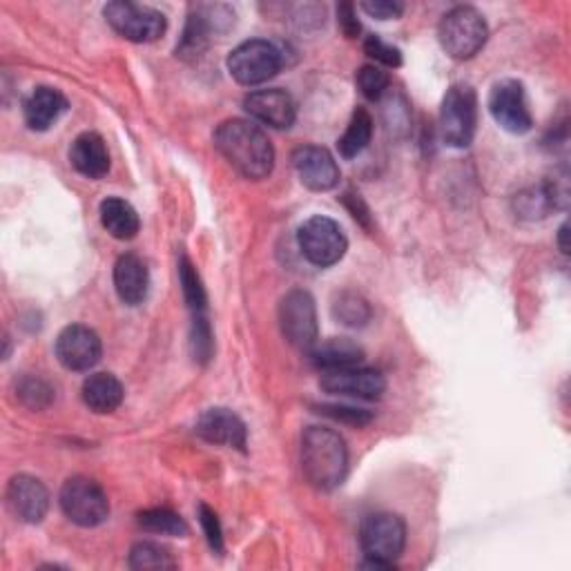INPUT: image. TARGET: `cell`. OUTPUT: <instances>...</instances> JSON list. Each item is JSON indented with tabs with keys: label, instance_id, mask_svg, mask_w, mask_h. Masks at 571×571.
<instances>
[{
	"label": "cell",
	"instance_id": "1",
	"mask_svg": "<svg viewBox=\"0 0 571 571\" xmlns=\"http://www.w3.org/2000/svg\"><path fill=\"white\" fill-rule=\"evenodd\" d=\"M214 148L235 167L241 177L250 182L266 179L275 167V148L266 132L259 125L231 119L214 132Z\"/></svg>",
	"mask_w": 571,
	"mask_h": 571
},
{
	"label": "cell",
	"instance_id": "2",
	"mask_svg": "<svg viewBox=\"0 0 571 571\" xmlns=\"http://www.w3.org/2000/svg\"><path fill=\"white\" fill-rule=\"evenodd\" d=\"M301 471L315 489H337L348 473L344 437L326 426L306 429L301 435Z\"/></svg>",
	"mask_w": 571,
	"mask_h": 571
},
{
	"label": "cell",
	"instance_id": "3",
	"mask_svg": "<svg viewBox=\"0 0 571 571\" xmlns=\"http://www.w3.org/2000/svg\"><path fill=\"white\" fill-rule=\"evenodd\" d=\"M437 38H440L443 50L456 59L467 61L473 59L489 38V27L485 16L475 8L460 5L447 12L437 27Z\"/></svg>",
	"mask_w": 571,
	"mask_h": 571
},
{
	"label": "cell",
	"instance_id": "4",
	"mask_svg": "<svg viewBox=\"0 0 571 571\" xmlns=\"http://www.w3.org/2000/svg\"><path fill=\"white\" fill-rule=\"evenodd\" d=\"M360 545L367 558L386 564H395L407 545V524L395 513L367 516L360 526Z\"/></svg>",
	"mask_w": 571,
	"mask_h": 571
},
{
	"label": "cell",
	"instance_id": "5",
	"mask_svg": "<svg viewBox=\"0 0 571 571\" xmlns=\"http://www.w3.org/2000/svg\"><path fill=\"white\" fill-rule=\"evenodd\" d=\"M477 127V97L471 85L458 83L445 95L440 108V135L451 148L471 146Z\"/></svg>",
	"mask_w": 571,
	"mask_h": 571
},
{
	"label": "cell",
	"instance_id": "6",
	"mask_svg": "<svg viewBox=\"0 0 571 571\" xmlns=\"http://www.w3.org/2000/svg\"><path fill=\"white\" fill-rule=\"evenodd\" d=\"M61 509L78 526H99L110 516V500L99 482L74 475L61 489Z\"/></svg>",
	"mask_w": 571,
	"mask_h": 571
},
{
	"label": "cell",
	"instance_id": "7",
	"mask_svg": "<svg viewBox=\"0 0 571 571\" xmlns=\"http://www.w3.org/2000/svg\"><path fill=\"white\" fill-rule=\"evenodd\" d=\"M282 63V52L275 42L252 38L231 52L228 72L241 85H259L277 76Z\"/></svg>",
	"mask_w": 571,
	"mask_h": 571
},
{
	"label": "cell",
	"instance_id": "8",
	"mask_svg": "<svg viewBox=\"0 0 571 571\" xmlns=\"http://www.w3.org/2000/svg\"><path fill=\"white\" fill-rule=\"evenodd\" d=\"M299 248L303 257L320 269H328L337 263L348 248V239L337 222L328 216H311L309 222H303L297 233Z\"/></svg>",
	"mask_w": 571,
	"mask_h": 571
},
{
	"label": "cell",
	"instance_id": "9",
	"mask_svg": "<svg viewBox=\"0 0 571 571\" xmlns=\"http://www.w3.org/2000/svg\"><path fill=\"white\" fill-rule=\"evenodd\" d=\"M103 16L116 34L132 42H154L165 34L167 27V21L161 12L146 5L127 3V0L108 3Z\"/></svg>",
	"mask_w": 571,
	"mask_h": 571
},
{
	"label": "cell",
	"instance_id": "10",
	"mask_svg": "<svg viewBox=\"0 0 571 571\" xmlns=\"http://www.w3.org/2000/svg\"><path fill=\"white\" fill-rule=\"evenodd\" d=\"M280 326L288 344L311 350L318 344V309L309 290H290L280 301Z\"/></svg>",
	"mask_w": 571,
	"mask_h": 571
},
{
	"label": "cell",
	"instance_id": "11",
	"mask_svg": "<svg viewBox=\"0 0 571 571\" xmlns=\"http://www.w3.org/2000/svg\"><path fill=\"white\" fill-rule=\"evenodd\" d=\"M489 110L496 123L511 132V135H524L534 125V116L530 112V103H526L524 87L516 78L498 80L492 87L489 95Z\"/></svg>",
	"mask_w": 571,
	"mask_h": 571
},
{
	"label": "cell",
	"instance_id": "12",
	"mask_svg": "<svg viewBox=\"0 0 571 571\" xmlns=\"http://www.w3.org/2000/svg\"><path fill=\"white\" fill-rule=\"evenodd\" d=\"M103 346L99 335L83 324H72L57 339V358L67 371H90L101 362Z\"/></svg>",
	"mask_w": 571,
	"mask_h": 571
},
{
	"label": "cell",
	"instance_id": "13",
	"mask_svg": "<svg viewBox=\"0 0 571 571\" xmlns=\"http://www.w3.org/2000/svg\"><path fill=\"white\" fill-rule=\"evenodd\" d=\"M320 386L326 393L344 395V398H358V400H380L386 390V380L375 369L364 367H350L339 371L322 373Z\"/></svg>",
	"mask_w": 571,
	"mask_h": 571
},
{
	"label": "cell",
	"instance_id": "14",
	"mask_svg": "<svg viewBox=\"0 0 571 571\" xmlns=\"http://www.w3.org/2000/svg\"><path fill=\"white\" fill-rule=\"evenodd\" d=\"M293 165L299 182L315 193H328L339 184L335 157L320 146H301L293 152Z\"/></svg>",
	"mask_w": 571,
	"mask_h": 571
},
{
	"label": "cell",
	"instance_id": "15",
	"mask_svg": "<svg viewBox=\"0 0 571 571\" xmlns=\"http://www.w3.org/2000/svg\"><path fill=\"white\" fill-rule=\"evenodd\" d=\"M197 435L210 445H222L241 451L248 445V429L244 420L231 409H222V407L208 409L206 413H201V418L197 420Z\"/></svg>",
	"mask_w": 571,
	"mask_h": 571
},
{
	"label": "cell",
	"instance_id": "16",
	"mask_svg": "<svg viewBox=\"0 0 571 571\" xmlns=\"http://www.w3.org/2000/svg\"><path fill=\"white\" fill-rule=\"evenodd\" d=\"M8 505L16 518L38 524L48 516L50 494L40 480L32 475H14L8 485Z\"/></svg>",
	"mask_w": 571,
	"mask_h": 571
},
{
	"label": "cell",
	"instance_id": "17",
	"mask_svg": "<svg viewBox=\"0 0 571 571\" xmlns=\"http://www.w3.org/2000/svg\"><path fill=\"white\" fill-rule=\"evenodd\" d=\"M244 108L250 114V119L275 129H288L297 116L293 97L284 90H277V87H273V90L250 92L244 99Z\"/></svg>",
	"mask_w": 571,
	"mask_h": 571
},
{
	"label": "cell",
	"instance_id": "18",
	"mask_svg": "<svg viewBox=\"0 0 571 571\" xmlns=\"http://www.w3.org/2000/svg\"><path fill=\"white\" fill-rule=\"evenodd\" d=\"M150 275L146 261L139 255H121L114 266V288L123 303L139 306L148 297Z\"/></svg>",
	"mask_w": 571,
	"mask_h": 571
},
{
	"label": "cell",
	"instance_id": "19",
	"mask_svg": "<svg viewBox=\"0 0 571 571\" xmlns=\"http://www.w3.org/2000/svg\"><path fill=\"white\" fill-rule=\"evenodd\" d=\"M70 161L87 179H103L110 170V152L97 132H83L72 144Z\"/></svg>",
	"mask_w": 571,
	"mask_h": 571
},
{
	"label": "cell",
	"instance_id": "20",
	"mask_svg": "<svg viewBox=\"0 0 571 571\" xmlns=\"http://www.w3.org/2000/svg\"><path fill=\"white\" fill-rule=\"evenodd\" d=\"M309 358L313 367H318L322 373L339 371V369H350V367H362L364 348L356 344L353 339L331 337L326 342H318L309 350Z\"/></svg>",
	"mask_w": 571,
	"mask_h": 571
},
{
	"label": "cell",
	"instance_id": "21",
	"mask_svg": "<svg viewBox=\"0 0 571 571\" xmlns=\"http://www.w3.org/2000/svg\"><path fill=\"white\" fill-rule=\"evenodd\" d=\"M67 112V99L54 87H36L25 99V123L34 132L50 129Z\"/></svg>",
	"mask_w": 571,
	"mask_h": 571
},
{
	"label": "cell",
	"instance_id": "22",
	"mask_svg": "<svg viewBox=\"0 0 571 571\" xmlns=\"http://www.w3.org/2000/svg\"><path fill=\"white\" fill-rule=\"evenodd\" d=\"M125 388L112 373H95L83 382V402L95 413H112L121 407Z\"/></svg>",
	"mask_w": 571,
	"mask_h": 571
},
{
	"label": "cell",
	"instance_id": "23",
	"mask_svg": "<svg viewBox=\"0 0 571 571\" xmlns=\"http://www.w3.org/2000/svg\"><path fill=\"white\" fill-rule=\"evenodd\" d=\"M101 224L114 239H132L139 233V214L127 201L119 197H108L101 203Z\"/></svg>",
	"mask_w": 571,
	"mask_h": 571
},
{
	"label": "cell",
	"instance_id": "24",
	"mask_svg": "<svg viewBox=\"0 0 571 571\" xmlns=\"http://www.w3.org/2000/svg\"><path fill=\"white\" fill-rule=\"evenodd\" d=\"M371 137H373V119L364 108H358L353 116H350V123L342 139L337 141V150L344 159H356L367 150Z\"/></svg>",
	"mask_w": 571,
	"mask_h": 571
},
{
	"label": "cell",
	"instance_id": "25",
	"mask_svg": "<svg viewBox=\"0 0 571 571\" xmlns=\"http://www.w3.org/2000/svg\"><path fill=\"white\" fill-rule=\"evenodd\" d=\"M129 567L137 571H165L177 567V560L157 543H137L129 551Z\"/></svg>",
	"mask_w": 571,
	"mask_h": 571
},
{
	"label": "cell",
	"instance_id": "26",
	"mask_svg": "<svg viewBox=\"0 0 571 571\" xmlns=\"http://www.w3.org/2000/svg\"><path fill=\"white\" fill-rule=\"evenodd\" d=\"M139 526L150 534H161V536H186L188 534V526L184 518L170 509L141 511Z\"/></svg>",
	"mask_w": 571,
	"mask_h": 571
},
{
	"label": "cell",
	"instance_id": "27",
	"mask_svg": "<svg viewBox=\"0 0 571 571\" xmlns=\"http://www.w3.org/2000/svg\"><path fill=\"white\" fill-rule=\"evenodd\" d=\"M333 315L344 326H364L371 320V306L364 297L356 293H342L333 303Z\"/></svg>",
	"mask_w": 571,
	"mask_h": 571
},
{
	"label": "cell",
	"instance_id": "28",
	"mask_svg": "<svg viewBox=\"0 0 571 571\" xmlns=\"http://www.w3.org/2000/svg\"><path fill=\"white\" fill-rule=\"evenodd\" d=\"M179 280H182L184 297H186V303H188L193 318L206 315V290H203L197 269L193 266L188 257H182L179 261Z\"/></svg>",
	"mask_w": 571,
	"mask_h": 571
},
{
	"label": "cell",
	"instance_id": "29",
	"mask_svg": "<svg viewBox=\"0 0 571 571\" xmlns=\"http://www.w3.org/2000/svg\"><path fill=\"white\" fill-rule=\"evenodd\" d=\"M556 206L551 188L541 186V188H530L520 195H516V212L524 219H541L545 216L551 208Z\"/></svg>",
	"mask_w": 571,
	"mask_h": 571
},
{
	"label": "cell",
	"instance_id": "30",
	"mask_svg": "<svg viewBox=\"0 0 571 571\" xmlns=\"http://www.w3.org/2000/svg\"><path fill=\"white\" fill-rule=\"evenodd\" d=\"M388 74L377 65H362L358 72V87L369 101H380L388 90Z\"/></svg>",
	"mask_w": 571,
	"mask_h": 571
},
{
	"label": "cell",
	"instance_id": "31",
	"mask_svg": "<svg viewBox=\"0 0 571 571\" xmlns=\"http://www.w3.org/2000/svg\"><path fill=\"white\" fill-rule=\"evenodd\" d=\"M193 356L197 362L206 364L212 358V328L206 315L193 318Z\"/></svg>",
	"mask_w": 571,
	"mask_h": 571
},
{
	"label": "cell",
	"instance_id": "32",
	"mask_svg": "<svg viewBox=\"0 0 571 571\" xmlns=\"http://www.w3.org/2000/svg\"><path fill=\"white\" fill-rule=\"evenodd\" d=\"M52 388L42 382V380H34V377H27L18 384V395L21 400L32 407V409H42L48 407L52 402Z\"/></svg>",
	"mask_w": 571,
	"mask_h": 571
},
{
	"label": "cell",
	"instance_id": "33",
	"mask_svg": "<svg viewBox=\"0 0 571 571\" xmlns=\"http://www.w3.org/2000/svg\"><path fill=\"white\" fill-rule=\"evenodd\" d=\"M364 52L380 65L384 67H400L402 65V54L398 48L388 46L380 36H369L364 40Z\"/></svg>",
	"mask_w": 571,
	"mask_h": 571
},
{
	"label": "cell",
	"instance_id": "34",
	"mask_svg": "<svg viewBox=\"0 0 571 571\" xmlns=\"http://www.w3.org/2000/svg\"><path fill=\"white\" fill-rule=\"evenodd\" d=\"M318 413L333 418L337 422H346L350 426H364L373 420V413L364 411V409H356V407H339V405H322L318 407Z\"/></svg>",
	"mask_w": 571,
	"mask_h": 571
},
{
	"label": "cell",
	"instance_id": "35",
	"mask_svg": "<svg viewBox=\"0 0 571 571\" xmlns=\"http://www.w3.org/2000/svg\"><path fill=\"white\" fill-rule=\"evenodd\" d=\"M199 520H201V526H203L210 547L214 551H222L224 549V534H222V522H219L216 513L208 505H201L199 507Z\"/></svg>",
	"mask_w": 571,
	"mask_h": 571
},
{
	"label": "cell",
	"instance_id": "36",
	"mask_svg": "<svg viewBox=\"0 0 571 571\" xmlns=\"http://www.w3.org/2000/svg\"><path fill=\"white\" fill-rule=\"evenodd\" d=\"M369 16L377 21H390V18H400L405 12L402 3H395V0H373V3H362L360 5Z\"/></svg>",
	"mask_w": 571,
	"mask_h": 571
},
{
	"label": "cell",
	"instance_id": "37",
	"mask_svg": "<svg viewBox=\"0 0 571 571\" xmlns=\"http://www.w3.org/2000/svg\"><path fill=\"white\" fill-rule=\"evenodd\" d=\"M337 23H339V29L344 32L346 38H358V34L362 32V25L358 21L353 3H342L337 8Z\"/></svg>",
	"mask_w": 571,
	"mask_h": 571
},
{
	"label": "cell",
	"instance_id": "38",
	"mask_svg": "<svg viewBox=\"0 0 571 571\" xmlns=\"http://www.w3.org/2000/svg\"><path fill=\"white\" fill-rule=\"evenodd\" d=\"M567 235H569V226L567 224H562L560 226V231H558V246H560V250L567 255L569 252V244H567Z\"/></svg>",
	"mask_w": 571,
	"mask_h": 571
}]
</instances>
